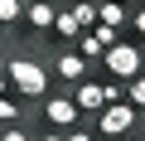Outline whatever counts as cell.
<instances>
[{"label":"cell","mask_w":145,"mask_h":141,"mask_svg":"<svg viewBox=\"0 0 145 141\" xmlns=\"http://www.w3.org/2000/svg\"><path fill=\"white\" fill-rule=\"evenodd\" d=\"M53 34H58V44H72L82 34V24H78V15H72V5H58V15H53Z\"/></svg>","instance_id":"8"},{"label":"cell","mask_w":145,"mask_h":141,"mask_svg":"<svg viewBox=\"0 0 145 141\" xmlns=\"http://www.w3.org/2000/svg\"><path fill=\"white\" fill-rule=\"evenodd\" d=\"M63 141H97V136H92V131L78 122V126H68V131H63Z\"/></svg>","instance_id":"17"},{"label":"cell","mask_w":145,"mask_h":141,"mask_svg":"<svg viewBox=\"0 0 145 141\" xmlns=\"http://www.w3.org/2000/svg\"><path fill=\"white\" fill-rule=\"evenodd\" d=\"M0 122H24V107H20V97H10V93H0Z\"/></svg>","instance_id":"13"},{"label":"cell","mask_w":145,"mask_h":141,"mask_svg":"<svg viewBox=\"0 0 145 141\" xmlns=\"http://www.w3.org/2000/svg\"><path fill=\"white\" fill-rule=\"evenodd\" d=\"M48 5H63V0H48Z\"/></svg>","instance_id":"22"},{"label":"cell","mask_w":145,"mask_h":141,"mask_svg":"<svg viewBox=\"0 0 145 141\" xmlns=\"http://www.w3.org/2000/svg\"><path fill=\"white\" fill-rule=\"evenodd\" d=\"M135 117H140V112H135L126 97H121V102H106V107L97 112V136H102V141H116V136L135 131Z\"/></svg>","instance_id":"4"},{"label":"cell","mask_w":145,"mask_h":141,"mask_svg":"<svg viewBox=\"0 0 145 141\" xmlns=\"http://www.w3.org/2000/svg\"><path fill=\"white\" fill-rule=\"evenodd\" d=\"M5 78H10V93L15 97H29V102L48 97V68L34 63V58H24V54H10L5 58Z\"/></svg>","instance_id":"1"},{"label":"cell","mask_w":145,"mask_h":141,"mask_svg":"<svg viewBox=\"0 0 145 141\" xmlns=\"http://www.w3.org/2000/svg\"><path fill=\"white\" fill-rule=\"evenodd\" d=\"M68 93H72V102H78V112H82V117H97V112L106 107V93H102V78H82V83H72Z\"/></svg>","instance_id":"6"},{"label":"cell","mask_w":145,"mask_h":141,"mask_svg":"<svg viewBox=\"0 0 145 141\" xmlns=\"http://www.w3.org/2000/svg\"><path fill=\"white\" fill-rule=\"evenodd\" d=\"M53 78H58L63 88L82 83V78H87V58L72 49V44H63V49H58V58H53Z\"/></svg>","instance_id":"5"},{"label":"cell","mask_w":145,"mask_h":141,"mask_svg":"<svg viewBox=\"0 0 145 141\" xmlns=\"http://www.w3.org/2000/svg\"><path fill=\"white\" fill-rule=\"evenodd\" d=\"M116 141H140V136H135V131H126V136H116Z\"/></svg>","instance_id":"21"},{"label":"cell","mask_w":145,"mask_h":141,"mask_svg":"<svg viewBox=\"0 0 145 141\" xmlns=\"http://www.w3.org/2000/svg\"><path fill=\"white\" fill-rule=\"evenodd\" d=\"M72 49H78V54H82L87 63H102V54H106V49H102V44H97L92 34H78V39H72Z\"/></svg>","instance_id":"12"},{"label":"cell","mask_w":145,"mask_h":141,"mask_svg":"<svg viewBox=\"0 0 145 141\" xmlns=\"http://www.w3.org/2000/svg\"><path fill=\"white\" fill-rule=\"evenodd\" d=\"M126 102H131L135 112H145V68H140L135 78H126Z\"/></svg>","instance_id":"11"},{"label":"cell","mask_w":145,"mask_h":141,"mask_svg":"<svg viewBox=\"0 0 145 141\" xmlns=\"http://www.w3.org/2000/svg\"><path fill=\"white\" fill-rule=\"evenodd\" d=\"M131 29H135V39L145 44V5H135V10H131Z\"/></svg>","instance_id":"16"},{"label":"cell","mask_w":145,"mask_h":141,"mask_svg":"<svg viewBox=\"0 0 145 141\" xmlns=\"http://www.w3.org/2000/svg\"><path fill=\"white\" fill-rule=\"evenodd\" d=\"M0 141H34V131H29L24 122H10L5 131H0Z\"/></svg>","instance_id":"15"},{"label":"cell","mask_w":145,"mask_h":141,"mask_svg":"<svg viewBox=\"0 0 145 141\" xmlns=\"http://www.w3.org/2000/svg\"><path fill=\"white\" fill-rule=\"evenodd\" d=\"M87 34H92V39H97V44H102V49H111V44H116V39H121V29H111V24H102V20H97V24H92V29H87Z\"/></svg>","instance_id":"14"},{"label":"cell","mask_w":145,"mask_h":141,"mask_svg":"<svg viewBox=\"0 0 145 141\" xmlns=\"http://www.w3.org/2000/svg\"><path fill=\"white\" fill-rule=\"evenodd\" d=\"M121 5H126V10H135V5H145V0H121Z\"/></svg>","instance_id":"19"},{"label":"cell","mask_w":145,"mask_h":141,"mask_svg":"<svg viewBox=\"0 0 145 141\" xmlns=\"http://www.w3.org/2000/svg\"><path fill=\"white\" fill-rule=\"evenodd\" d=\"M24 24V0H0V29Z\"/></svg>","instance_id":"10"},{"label":"cell","mask_w":145,"mask_h":141,"mask_svg":"<svg viewBox=\"0 0 145 141\" xmlns=\"http://www.w3.org/2000/svg\"><path fill=\"white\" fill-rule=\"evenodd\" d=\"M34 141H63V131H53V126H44V131H39Z\"/></svg>","instance_id":"18"},{"label":"cell","mask_w":145,"mask_h":141,"mask_svg":"<svg viewBox=\"0 0 145 141\" xmlns=\"http://www.w3.org/2000/svg\"><path fill=\"white\" fill-rule=\"evenodd\" d=\"M39 122L53 126V131H68V126L82 122V112L72 102V93H48V97H39Z\"/></svg>","instance_id":"3"},{"label":"cell","mask_w":145,"mask_h":141,"mask_svg":"<svg viewBox=\"0 0 145 141\" xmlns=\"http://www.w3.org/2000/svg\"><path fill=\"white\" fill-rule=\"evenodd\" d=\"M102 68H106V78L126 83V78H135L140 68H145V49H140V44H131V39H116V44L102 54Z\"/></svg>","instance_id":"2"},{"label":"cell","mask_w":145,"mask_h":141,"mask_svg":"<svg viewBox=\"0 0 145 141\" xmlns=\"http://www.w3.org/2000/svg\"><path fill=\"white\" fill-rule=\"evenodd\" d=\"M97 20L111 24V29H126V24H131V10L121 5V0H97Z\"/></svg>","instance_id":"9"},{"label":"cell","mask_w":145,"mask_h":141,"mask_svg":"<svg viewBox=\"0 0 145 141\" xmlns=\"http://www.w3.org/2000/svg\"><path fill=\"white\" fill-rule=\"evenodd\" d=\"M53 15L58 5H48V0H24V24L34 34H53Z\"/></svg>","instance_id":"7"},{"label":"cell","mask_w":145,"mask_h":141,"mask_svg":"<svg viewBox=\"0 0 145 141\" xmlns=\"http://www.w3.org/2000/svg\"><path fill=\"white\" fill-rule=\"evenodd\" d=\"M0 93H10V78H5V73H0Z\"/></svg>","instance_id":"20"}]
</instances>
